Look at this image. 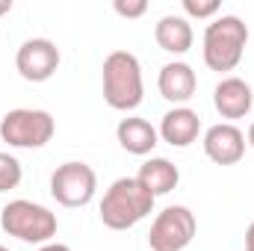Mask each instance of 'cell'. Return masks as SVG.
<instances>
[{
	"label": "cell",
	"mask_w": 254,
	"mask_h": 251,
	"mask_svg": "<svg viewBox=\"0 0 254 251\" xmlns=\"http://www.w3.org/2000/svg\"><path fill=\"white\" fill-rule=\"evenodd\" d=\"M57 133V122L48 110H9L0 119V139L9 148H45Z\"/></svg>",
	"instance_id": "obj_5"
},
{
	"label": "cell",
	"mask_w": 254,
	"mask_h": 251,
	"mask_svg": "<svg viewBox=\"0 0 254 251\" xmlns=\"http://www.w3.org/2000/svg\"><path fill=\"white\" fill-rule=\"evenodd\" d=\"M219 0H184V12L190 15V18H198V21H204V18H216L219 15Z\"/></svg>",
	"instance_id": "obj_17"
},
{
	"label": "cell",
	"mask_w": 254,
	"mask_h": 251,
	"mask_svg": "<svg viewBox=\"0 0 254 251\" xmlns=\"http://www.w3.org/2000/svg\"><path fill=\"white\" fill-rule=\"evenodd\" d=\"M24 181V166L18 157H12L9 151H0V192L18 189V184Z\"/></svg>",
	"instance_id": "obj_16"
},
{
	"label": "cell",
	"mask_w": 254,
	"mask_h": 251,
	"mask_svg": "<svg viewBox=\"0 0 254 251\" xmlns=\"http://www.w3.org/2000/svg\"><path fill=\"white\" fill-rule=\"evenodd\" d=\"M101 86H104V101L119 110V113H133L142 98H145V80H142V65L136 54L130 51H113L104 68H101Z\"/></svg>",
	"instance_id": "obj_1"
},
{
	"label": "cell",
	"mask_w": 254,
	"mask_h": 251,
	"mask_svg": "<svg viewBox=\"0 0 254 251\" xmlns=\"http://www.w3.org/2000/svg\"><path fill=\"white\" fill-rule=\"evenodd\" d=\"M160 139L172 148H190L201 133V116L190 107H172L160 122Z\"/></svg>",
	"instance_id": "obj_12"
},
{
	"label": "cell",
	"mask_w": 254,
	"mask_h": 251,
	"mask_svg": "<svg viewBox=\"0 0 254 251\" xmlns=\"http://www.w3.org/2000/svg\"><path fill=\"white\" fill-rule=\"evenodd\" d=\"M157 89L160 95L175 104V107H187L195 89H198V77L192 71L190 63H166L160 68V77H157Z\"/></svg>",
	"instance_id": "obj_11"
},
{
	"label": "cell",
	"mask_w": 254,
	"mask_h": 251,
	"mask_svg": "<svg viewBox=\"0 0 254 251\" xmlns=\"http://www.w3.org/2000/svg\"><path fill=\"white\" fill-rule=\"evenodd\" d=\"M246 251H254V222L246 228Z\"/></svg>",
	"instance_id": "obj_19"
},
{
	"label": "cell",
	"mask_w": 254,
	"mask_h": 251,
	"mask_svg": "<svg viewBox=\"0 0 254 251\" xmlns=\"http://www.w3.org/2000/svg\"><path fill=\"white\" fill-rule=\"evenodd\" d=\"M136 181L148 189L154 198H160V195H169L172 189L181 184V172H178V166L169 163L166 157H151V160L142 163Z\"/></svg>",
	"instance_id": "obj_15"
},
{
	"label": "cell",
	"mask_w": 254,
	"mask_h": 251,
	"mask_svg": "<svg viewBox=\"0 0 254 251\" xmlns=\"http://www.w3.org/2000/svg\"><path fill=\"white\" fill-rule=\"evenodd\" d=\"M246 145L254 148V122H252V127H249V133H246Z\"/></svg>",
	"instance_id": "obj_22"
},
{
	"label": "cell",
	"mask_w": 254,
	"mask_h": 251,
	"mask_svg": "<svg viewBox=\"0 0 254 251\" xmlns=\"http://www.w3.org/2000/svg\"><path fill=\"white\" fill-rule=\"evenodd\" d=\"M154 39L157 45L166 51V54H187L195 42V33H192V24L184 18V15H163L154 27Z\"/></svg>",
	"instance_id": "obj_14"
},
{
	"label": "cell",
	"mask_w": 254,
	"mask_h": 251,
	"mask_svg": "<svg viewBox=\"0 0 254 251\" xmlns=\"http://www.w3.org/2000/svg\"><path fill=\"white\" fill-rule=\"evenodd\" d=\"M154 201L157 198L136 178H119L104 192L98 213H101V222L110 231H127V228H136L145 216H151Z\"/></svg>",
	"instance_id": "obj_2"
},
{
	"label": "cell",
	"mask_w": 254,
	"mask_h": 251,
	"mask_svg": "<svg viewBox=\"0 0 254 251\" xmlns=\"http://www.w3.org/2000/svg\"><path fill=\"white\" fill-rule=\"evenodd\" d=\"M249 45V27L237 15L213 18L204 30V65L210 71H234Z\"/></svg>",
	"instance_id": "obj_3"
},
{
	"label": "cell",
	"mask_w": 254,
	"mask_h": 251,
	"mask_svg": "<svg viewBox=\"0 0 254 251\" xmlns=\"http://www.w3.org/2000/svg\"><path fill=\"white\" fill-rule=\"evenodd\" d=\"M195 231H198L195 213L184 204H175L157 213L148 234V246L151 251H184L195 240Z\"/></svg>",
	"instance_id": "obj_6"
},
{
	"label": "cell",
	"mask_w": 254,
	"mask_h": 251,
	"mask_svg": "<svg viewBox=\"0 0 254 251\" xmlns=\"http://www.w3.org/2000/svg\"><path fill=\"white\" fill-rule=\"evenodd\" d=\"M113 9H116V15H122L127 21L130 18H142L148 12V0H116Z\"/></svg>",
	"instance_id": "obj_18"
},
{
	"label": "cell",
	"mask_w": 254,
	"mask_h": 251,
	"mask_svg": "<svg viewBox=\"0 0 254 251\" xmlns=\"http://www.w3.org/2000/svg\"><path fill=\"white\" fill-rule=\"evenodd\" d=\"M12 12V0H0V18Z\"/></svg>",
	"instance_id": "obj_21"
},
{
	"label": "cell",
	"mask_w": 254,
	"mask_h": 251,
	"mask_svg": "<svg viewBox=\"0 0 254 251\" xmlns=\"http://www.w3.org/2000/svg\"><path fill=\"white\" fill-rule=\"evenodd\" d=\"M0 228L21 240V243H30V246H45L57 237L60 231V222H57V213H51L48 207L36 204V201H9L3 210H0Z\"/></svg>",
	"instance_id": "obj_4"
},
{
	"label": "cell",
	"mask_w": 254,
	"mask_h": 251,
	"mask_svg": "<svg viewBox=\"0 0 254 251\" xmlns=\"http://www.w3.org/2000/svg\"><path fill=\"white\" fill-rule=\"evenodd\" d=\"M98 192V175L89 163L68 160L51 175V195L63 207H86Z\"/></svg>",
	"instance_id": "obj_7"
},
{
	"label": "cell",
	"mask_w": 254,
	"mask_h": 251,
	"mask_svg": "<svg viewBox=\"0 0 254 251\" xmlns=\"http://www.w3.org/2000/svg\"><path fill=\"white\" fill-rule=\"evenodd\" d=\"M213 107L222 119H246L254 107V92L243 77H222L213 89Z\"/></svg>",
	"instance_id": "obj_10"
},
{
	"label": "cell",
	"mask_w": 254,
	"mask_h": 251,
	"mask_svg": "<svg viewBox=\"0 0 254 251\" xmlns=\"http://www.w3.org/2000/svg\"><path fill=\"white\" fill-rule=\"evenodd\" d=\"M116 139H119V145L125 148L127 154H133V157H145V154H151L160 145L157 127L151 125L148 119H139V116L122 119L119 127H116Z\"/></svg>",
	"instance_id": "obj_13"
},
{
	"label": "cell",
	"mask_w": 254,
	"mask_h": 251,
	"mask_svg": "<svg viewBox=\"0 0 254 251\" xmlns=\"http://www.w3.org/2000/svg\"><path fill=\"white\" fill-rule=\"evenodd\" d=\"M204 154L216 166H234L246 154V133L237 125H213L204 133Z\"/></svg>",
	"instance_id": "obj_9"
},
{
	"label": "cell",
	"mask_w": 254,
	"mask_h": 251,
	"mask_svg": "<svg viewBox=\"0 0 254 251\" xmlns=\"http://www.w3.org/2000/svg\"><path fill=\"white\" fill-rule=\"evenodd\" d=\"M39 251H71V249H68V246H63V243H45Z\"/></svg>",
	"instance_id": "obj_20"
},
{
	"label": "cell",
	"mask_w": 254,
	"mask_h": 251,
	"mask_svg": "<svg viewBox=\"0 0 254 251\" xmlns=\"http://www.w3.org/2000/svg\"><path fill=\"white\" fill-rule=\"evenodd\" d=\"M15 68L27 83H45L60 68V48L51 39H27L15 54Z\"/></svg>",
	"instance_id": "obj_8"
},
{
	"label": "cell",
	"mask_w": 254,
	"mask_h": 251,
	"mask_svg": "<svg viewBox=\"0 0 254 251\" xmlns=\"http://www.w3.org/2000/svg\"><path fill=\"white\" fill-rule=\"evenodd\" d=\"M0 251H9V249H6V246H0Z\"/></svg>",
	"instance_id": "obj_23"
}]
</instances>
